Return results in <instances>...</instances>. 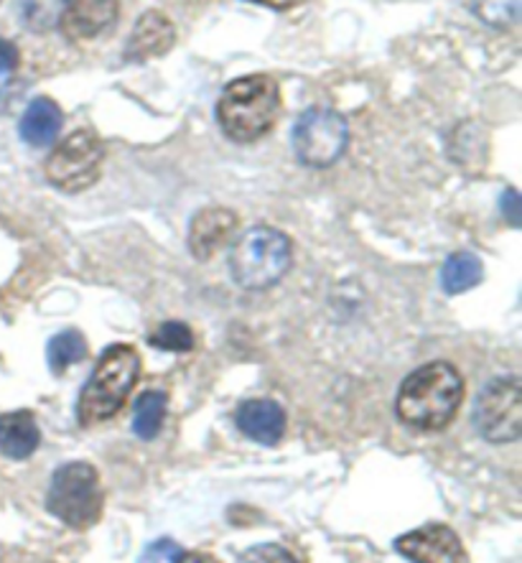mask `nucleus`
<instances>
[{"mask_svg": "<svg viewBox=\"0 0 522 563\" xmlns=\"http://www.w3.org/2000/svg\"><path fill=\"white\" fill-rule=\"evenodd\" d=\"M464 398V380L448 362H429L400 385L396 410L406 426L438 431L454 421Z\"/></svg>", "mask_w": 522, "mask_h": 563, "instance_id": "obj_1", "label": "nucleus"}, {"mask_svg": "<svg viewBox=\"0 0 522 563\" xmlns=\"http://www.w3.org/2000/svg\"><path fill=\"white\" fill-rule=\"evenodd\" d=\"M280 115L278 82L268 75H247L230 82L216 102V123L235 143L265 139Z\"/></svg>", "mask_w": 522, "mask_h": 563, "instance_id": "obj_2", "label": "nucleus"}, {"mask_svg": "<svg viewBox=\"0 0 522 563\" xmlns=\"http://www.w3.org/2000/svg\"><path fill=\"white\" fill-rule=\"evenodd\" d=\"M141 375V357L131 344H110L79 393L77 416L82 426L108 421L125 406Z\"/></svg>", "mask_w": 522, "mask_h": 563, "instance_id": "obj_3", "label": "nucleus"}, {"mask_svg": "<svg viewBox=\"0 0 522 563\" xmlns=\"http://www.w3.org/2000/svg\"><path fill=\"white\" fill-rule=\"evenodd\" d=\"M293 245L288 235L273 228H253L237 240L230 255V271L237 286L247 291H265L291 271Z\"/></svg>", "mask_w": 522, "mask_h": 563, "instance_id": "obj_4", "label": "nucleus"}, {"mask_svg": "<svg viewBox=\"0 0 522 563\" xmlns=\"http://www.w3.org/2000/svg\"><path fill=\"white\" fill-rule=\"evenodd\" d=\"M46 508L64 526L87 530L102 515V489L95 466L87 462H69L54 472L46 495Z\"/></svg>", "mask_w": 522, "mask_h": 563, "instance_id": "obj_5", "label": "nucleus"}, {"mask_svg": "<svg viewBox=\"0 0 522 563\" xmlns=\"http://www.w3.org/2000/svg\"><path fill=\"white\" fill-rule=\"evenodd\" d=\"M104 146L98 133L75 131L52 151L46 161V179L67 195H79L100 179Z\"/></svg>", "mask_w": 522, "mask_h": 563, "instance_id": "obj_6", "label": "nucleus"}, {"mask_svg": "<svg viewBox=\"0 0 522 563\" xmlns=\"http://www.w3.org/2000/svg\"><path fill=\"white\" fill-rule=\"evenodd\" d=\"M349 128L340 112L329 108H311L293 128V151L301 164L326 168L336 164L347 151Z\"/></svg>", "mask_w": 522, "mask_h": 563, "instance_id": "obj_7", "label": "nucleus"}, {"mask_svg": "<svg viewBox=\"0 0 522 563\" xmlns=\"http://www.w3.org/2000/svg\"><path fill=\"white\" fill-rule=\"evenodd\" d=\"M474 426L492 444H510L522 433V390L518 377H500L479 393Z\"/></svg>", "mask_w": 522, "mask_h": 563, "instance_id": "obj_8", "label": "nucleus"}, {"mask_svg": "<svg viewBox=\"0 0 522 563\" xmlns=\"http://www.w3.org/2000/svg\"><path fill=\"white\" fill-rule=\"evenodd\" d=\"M396 549L413 563H469L462 538L448 526H423L398 538Z\"/></svg>", "mask_w": 522, "mask_h": 563, "instance_id": "obj_9", "label": "nucleus"}, {"mask_svg": "<svg viewBox=\"0 0 522 563\" xmlns=\"http://www.w3.org/2000/svg\"><path fill=\"white\" fill-rule=\"evenodd\" d=\"M118 13V0H64L59 29L69 42H90L115 23Z\"/></svg>", "mask_w": 522, "mask_h": 563, "instance_id": "obj_10", "label": "nucleus"}, {"mask_svg": "<svg viewBox=\"0 0 522 563\" xmlns=\"http://www.w3.org/2000/svg\"><path fill=\"white\" fill-rule=\"evenodd\" d=\"M237 230V214L224 207H207L195 214L189 228V251L197 261H212V257L230 243Z\"/></svg>", "mask_w": 522, "mask_h": 563, "instance_id": "obj_11", "label": "nucleus"}, {"mask_svg": "<svg viewBox=\"0 0 522 563\" xmlns=\"http://www.w3.org/2000/svg\"><path fill=\"white\" fill-rule=\"evenodd\" d=\"M176 44V29L171 19L160 11H148L135 23L131 38H127L123 56L127 62H151L171 52Z\"/></svg>", "mask_w": 522, "mask_h": 563, "instance_id": "obj_12", "label": "nucleus"}, {"mask_svg": "<svg viewBox=\"0 0 522 563\" xmlns=\"http://www.w3.org/2000/svg\"><path fill=\"white\" fill-rule=\"evenodd\" d=\"M237 429L258 444H278L286 431V413L276 400H247L235 413Z\"/></svg>", "mask_w": 522, "mask_h": 563, "instance_id": "obj_13", "label": "nucleus"}, {"mask_svg": "<svg viewBox=\"0 0 522 563\" xmlns=\"http://www.w3.org/2000/svg\"><path fill=\"white\" fill-rule=\"evenodd\" d=\"M42 433H38L36 418L29 410L0 416V454L11 460H29L36 452Z\"/></svg>", "mask_w": 522, "mask_h": 563, "instance_id": "obj_14", "label": "nucleus"}, {"mask_svg": "<svg viewBox=\"0 0 522 563\" xmlns=\"http://www.w3.org/2000/svg\"><path fill=\"white\" fill-rule=\"evenodd\" d=\"M62 123L64 115L59 104L49 98H36L21 118V139L26 141L29 146L44 148L56 141V135L62 131Z\"/></svg>", "mask_w": 522, "mask_h": 563, "instance_id": "obj_15", "label": "nucleus"}, {"mask_svg": "<svg viewBox=\"0 0 522 563\" xmlns=\"http://www.w3.org/2000/svg\"><path fill=\"white\" fill-rule=\"evenodd\" d=\"M481 276H485V271H481V263L477 255L454 253L444 263V268H441V286H444L446 294L456 296L477 286Z\"/></svg>", "mask_w": 522, "mask_h": 563, "instance_id": "obj_16", "label": "nucleus"}, {"mask_svg": "<svg viewBox=\"0 0 522 563\" xmlns=\"http://www.w3.org/2000/svg\"><path fill=\"white\" fill-rule=\"evenodd\" d=\"M166 410H168V398L166 393L160 390H148L135 400V410H133V431L135 437L143 441L156 439L160 433V426L166 421Z\"/></svg>", "mask_w": 522, "mask_h": 563, "instance_id": "obj_17", "label": "nucleus"}, {"mask_svg": "<svg viewBox=\"0 0 522 563\" xmlns=\"http://www.w3.org/2000/svg\"><path fill=\"white\" fill-rule=\"evenodd\" d=\"M46 355H49L52 373L62 375L69 365H75V362L87 357V340L77 332V329H67V332L56 334L49 342V352H46Z\"/></svg>", "mask_w": 522, "mask_h": 563, "instance_id": "obj_18", "label": "nucleus"}, {"mask_svg": "<svg viewBox=\"0 0 522 563\" xmlns=\"http://www.w3.org/2000/svg\"><path fill=\"white\" fill-rule=\"evenodd\" d=\"M148 342L158 350L166 352H191L195 350V334L184 321H164L154 334L148 336Z\"/></svg>", "mask_w": 522, "mask_h": 563, "instance_id": "obj_19", "label": "nucleus"}, {"mask_svg": "<svg viewBox=\"0 0 522 563\" xmlns=\"http://www.w3.org/2000/svg\"><path fill=\"white\" fill-rule=\"evenodd\" d=\"M237 563H296V559L286 549H280V545L265 543L247 549L243 556L237 559Z\"/></svg>", "mask_w": 522, "mask_h": 563, "instance_id": "obj_20", "label": "nucleus"}, {"mask_svg": "<svg viewBox=\"0 0 522 563\" xmlns=\"http://www.w3.org/2000/svg\"><path fill=\"white\" fill-rule=\"evenodd\" d=\"M184 559L181 545L171 541V538H160V541L151 543L146 553L141 556V563H179Z\"/></svg>", "mask_w": 522, "mask_h": 563, "instance_id": "obj_21", "label": "nucleus"}, {"mask_svg": "<svg viewBox=\"0 0 522 563\" xmlns=\"http://www.w3.org/2000/svg\"><path fill=\"white\" fill-rule=\"evenodd\" d=\"M15 67H19V49H15V44L0 38V77L11 75Z\"/></svg>", "mask_w": 522, "mask_h": 563, "instance_id": "obj_22", "label": "nucleus"}, {"mask_svg": "<svg viewBox=\"0 0 522 563\" xmlns=\"http://www.w3.org/2000/svg\"><path fill=\"white\" fill-rule=\"evenodd\" d=\"M502 214L508 217V222L512 228H518L520 224V195L515 189H508V195L502 197Z\"/></svg>", "mask_w": 522, "mask_h": 563, "instance_id": "obj_23", "label": "nucleus"}, {"mask_svg": "<svg viewBox=\"0 0 522 563\" xmlns=\"http://www.w3.org/2000/svg\"><path fill=\"white\" fill-rule=\"evenodd\" d=\"M251 3H260L265 8H273V11H288V8H293L299 0H251Z\"/></svg>", "mask_w": 522, "mask_h": 563, "instance_id": "obj_24", "label": "nucleus"}, {"mask_svg": "<svg viewBox=\"0 0 522 563\" xmlns=\"http://www.w3.org/2000/svg\"><path fill=\"white\" fill-rule=\"evenodd\" d=\"M179 563H214V561L207 556H187V553H184V559Z\"/></svg>", "mask_w": 522, "mask_h": 563, "instance_id": "obj_25", "label": "nucleus"}]
</instances>
